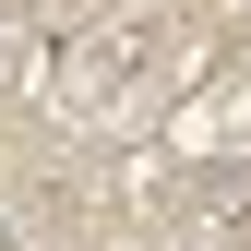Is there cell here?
Returning <instances> with one entry per match:
<instances>
[{
    "mask_svg": "<svg viewBox=\"0 0 251 251\" xmlns=\"http://www.w3.org/2000/svg\"><path fill=\"white\" fill-rule=\"evenodd\" d=\"M60 120H84V132H120V120L155 108V84H168V12H108L84 24L72 48H60Z\"/></svg>",
    "mask_w": 251,
    "mask_h": 251,
    "instance_id": "obj_1",
    "label": "cell"
},
{
    "mask_svg": "<svg viewBox=\"0 0 251 251\" xmlns=\"http://www.w3.org/2000/svg\"><path fill=\"white\" fill-rule=\"evenodd\" d=\"M179 251H251V168H192L179 192Z\"/></svg>",
    "mask_w": 251,
    "mask_h": 251,
    "instance_id": "obj_2",
    "label": "cell"
}]
</instances>
